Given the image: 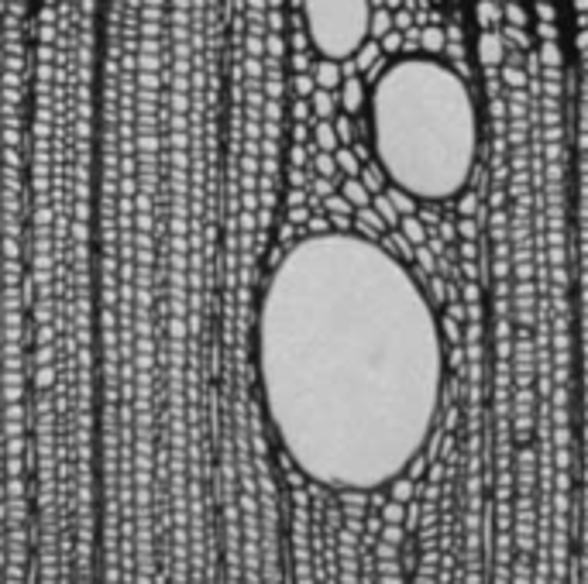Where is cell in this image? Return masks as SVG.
Returning <instances> with one entry per match:
<instances>
[{
  "label": "cell",
  "mask_w": 588,
  "mask_h": 584,
  "mask_svg": "<svg viewBox=\"0 0 588 584\" xmlns=\"http://www.w3.org/2000/svg\"><path fill=\"white\" fill-rule=\"evenodd\" d=\"M423 271L379 237L327 227L286 247L255 368L275 444L323 492L372 495L423 461L444 405V323Z\"/></svg>",
  "instance_id": "1"
},
{
  "label": "cell",
  "mask_w": 588,
  "mask_h": 584,
  "mask_svg": "<svg viewBox=\"0 0 588 584\" xmlns=\"http://www.w3.org/2000/svg\"><path fill=\"white\" fill-rule=\"evenodd\" d=\"M372 155L389 186L420 203L457 200L478 162V107L444 55H392L368 90Z\"/></svg>",
  "instance_id": "2"
},
{
  "label": "cell",
  "mask_w": 588,
  "mask_h": 584,
  "mask_svg": "<svg viewBox=\"0 0 588 584\" xmlns=\"http://www.w3.org/2000/svg\"><path fill=\"white\" fill-rule=\"evenodd\" d=\"M303 28L323 59H351L372 38V0H303Z\"/></svg>",
  "instance_id": "3"
},
{
  "label": "cell",
  "mask_w": 588,
  "mask_h": 584,
  "mask_svg": "<svg viewBox=\"0 0 588 584\" xmlns=\"http://www.w3.org/2000/svg\"><path fill=\"white\" fill-rule=\"evenodd\" d=\"M340 111L344 113H362V107L368 103V90H365V79L362 76H344V83H340Z\"/></svg>",
  "instance_id": "4"
},
{
  "label": "cell",
  "mask_w": 588,
  "mask_h": 584,
  "mask_svg": "<svg viewBox=\"0 0 588 584\" xmlns=\"http://www.w3.org/2000/svg\"><path fill=\"white\" fill-rule=\"evenodd\" d=\"M310 72H314V79H317L320 90H340V83H344V72H340L338 59H323V55H320Z\"/></svg>",
  "instance_id": "5"
},
{
  "label": "cell",
  "mask_w": 588,
  "mask_h": 584,
  "mask_svg": "<svg viewBox=\"0 0 588 584\" xmlns=\"http://www.w3.org/2000/svg\"><path fill=\"white\" fill-rule=\"evenodd\" d=\"M310 107H314V117L317 120H334L338 117V107H340V96L338 90H314V96H310Z\"/></svg>",
  "instance_id": "6"
},
{
  "label": "cell",
  "mask_w": 588,
  "mask_h": 584,
  "mask_svg": "<svg viewBox=\"0 0 588 584\" xmlns=\"http://www.w3.org/2000/svg\"><path fill=\"white\" fill-rule=\"evenodd\" d=\"M340 193L348 196V203H351L355 210H362V206H372V196H375V193H372V189H368V186L362 182V176H348V179L340 182Z\"/></svg>",
  "instance_id": "7"
},
{
  "label": "cell",
  "mask_w": 588,
  "mask_h": 584,
  "mask_svg": "<svg viewBox=\"0 0 588 584\" xmlns=\"http://www.w3.org/2000/svg\"><path fill=\"white\" fill-rule=\"evenodd\" d=\"M355 220H358V234H365V237H379L382 230H389L375 206H362V210H355Z\"/></svg>",
  "instance_id": "8"
},
{
  "label": "cell",
  "mask_w": 588,
  "mask_h": 584,
  "mask_svg": "<svg viewBox=\"0 0 588 584\" xmlns=\"http://www.w3.org/2000/svg\"><path fill=\"white\" fill-rule=\"evenodd\" d=\"M314 141H317L320 152H338V148H340V135H338V128H334V120H317V128H314Z\"/></svg>",
  "instance_id": "9"
},
{
  "label": "cell",
  "mask_w": 588,
  "mask_h": 584,
  "mask_svg": "<svg viewBox=\"0 0 588 584\" xmlns=\"http://www.w3.org/2000/svg\"><path fill=\"white\" fill-rule=\"evenodd\" d=\"M323 206H327V213L334 217V224H338V227L348 224V217H355V206L348 203V196H344L340 189H338V193H331V196L323 200Z\"/></svg>",
  "instance_id": "10"
},
{
  "label": "cell",
  "mask_w": 588,
  "mask_h": 584,
  "mask_svg": "<svg viewBox=\"0 0 588 584\" xmlns=\"http://www.w3.org/2000/svg\"><path fill=\"white\" fill-rule=\"evenodd\" d=\"M372 206H375V210H379V217H382L385 220V227H389V230H392V227H399V220H403V217H399V210H396V203L389 200V193H375V196H372Z\"/></svg>",
  "instance_id": "11"
},
{
  "label": "cell",
  "mask_w": 588,
  "mask_h": 584,
  "mask_svg": "<svg viewBox=\"0 0 588 584\" xmlns=\"http://www.w3.org/2000/svg\"><path fill=\"white\" fill-rule=\"evenodd\" d=\"M399 230H403V237H406V241H409L413 247L427 245V227L420 224V217H416V213L403 217V220H399Z\"/></svg>",
  "instance_id": "12"
},
{
  "label": "cell",
  "mask_w": 588,
  "mask_h": 584,
  "mask_svg": "<svg viewBox=\"0 0 588 584\" xmlns=\"http://www.w3.org/2000/svg\"><path fill=\"white\" fill-rule=\"evenodd\" d=\"M334 158H338V169L344 176H358V172H362V155H358L351 145H340L338 152H334Z\"/></svg>",
  "instance_id": "13"
},
{
  "label": "cell",
  "mask_w": 588,
  "mask_h": 584,
  "mask_svg": "<svg viewBox=\"0 0 588 584\" xmlns=\"http://www.w3.org/2000/svg\"><path fill=\"white\" fill-rule=\"evenodd\" d=\"M444 45H448V42H444V31H440V28L430 24V28L420 31V52H427V55H444Z\"/></svg>",
  "instance_id": "14"
},
{
  "label": "cell",
  "mask_w": 588,
  "mask_h": 584,
  "mask_svg": "<svg viewBox=\"0 0 588 584\" xmlns=\"http://www.w3.org/2000/svg\"><path fill=\"white\" fill-rule=\"evenodd\" d=\"M358 176H362V182L368 186V189H372V193H382L385 182H389V179H385V172H382V165H379V162H365Z\"/></svg>",
  "instance_id": "15"
},
{
  "label": "cell",
  "mask_w": 588,
  "mask_h": 584,
  "mask_svg": "<svg viewBox=\"0 0 588 584\" xmlns=\"http://www.w3.org/2000/svg\"><path fill=\"white\" fill-rule=\"evenodd\" d=\"M396 28V21H392V7H375L372 11V38H382L385 31H392Z\"/></svg>",
  "instance_id": "16"
},
{
  "label": "cell",
  "mask_w": 588,
  "mask_h": 584,
  "mask_svg": "<svg viewBox=\"0 0 588 584\" xmlns=\"http://www.w3.org/2000/svg\"><path fill=\"white\" fill-rule=\"evenodd\" d=\"M314 169H317V176H323V179H334L340 172L334 152H317V155H314Z\"/></svg>",
  "instance_id": "17"
},
{
  "label": "cell",
  "mask_w": 588,
  "mask_h": 584,
  "mask_svg": "<svg viewBox=\"0 0 588 584\" xmlns=\"http://www.w3.org/2000/svg\"><path fill=\"white\" fill-rule=\"evenodd\" d=\"M389 193V200L396 203V210H399V217H409V213H416V203L420 200H413L409 193H403V189H396V186H389L385 189Z\"/></svg>",
  "instance_id": "18"
},
{
  "label": "cell",
  "mask_w": 588,
  "mask_h": 584,
  "mask_svg": "<svg viewBox=\"0 0 588 584\" xmlns=\"http://www.w3.org/2000/svg\"><path fill=\"white\" fill-rule=\"evenodd\" d=\"M482 59H485V62H496V59H502V45H499V38L496 35H492V31H485V35H482Z\"/></svg>",
  "instance_id": "19"
},
{
  "label": "cell",
  "mask_w": 588,
  "mask_h": 584,
  "mask_svg": "<svg viewBox=\"0 0 588 584\" xmlns=\"http://www.w3.org/2000/svg\"><path fill=\"white\" fill-rule=\"evenodd\" d=\"M379 45H382L385 55H403V31H385L382 38H379Z\"/></svg>",
  "instance_id": "20"
},
{
  "label": "cell",
  "mask_w": 588,
  "mask_h": 584,
  "mask_svg": "<svg viewBox=\"0 0 588 584\" xmlns=\"http://www.w3.org/2000/svg\"><path fill=\"white\" fill-rule=\"evenodd\" d=\"M265 52H269L272 59H282V55H286V38H282V31H265Z\"/></svg>",
  "instance_id": "21"
},
{
  "label": "cell",
  "mask_w": 588,
  "mask_h": 584,
  "mask_svg": "<svg viewBox=\"0 0 588 584\" xmlns=\"http://www.w3.org/2000/svg\"><path fill=\"white\" fill-rule=\"evenodd\" d=\"M293 86H296V93L299 96H314V90H317V79H314V72H296L293 76Z\"/></svg>",
  "instance_id": "22"
},
{
  "label": "cell",
  "mask_w": 588,
  "mask_h": 584,
  "mask_svg": "<svg viewBox=\"0 0 588 584\" xmlns=\"http://www.w3.org/2000/svg\"><path fill=\"white\" fill-rule=\"evenodd\" d=\"M389 498H396V502H409V498H413V485L406 481V474L389 485Z\"/></svg>",
  "instance_id": "23"
},
{
  "label": "cell",
  "mask_w": 588,
  "mask_h": 584,
  "mask_svg": "<svg viewBox=\"0 0 588 584\" xmlns=\"http://www.w3.org/2000/svg\"><path fill=\"white\" fill-rule=\"evenodd\" d=\"M334 128H338V135H340V145H351V141H355V131H351V113H338V117H334Z\"/></svg>",
  "instance_id": "24"
},
{
  "label": "cell",
  "mask_w": 588,
  "mask_h": 584,
  "mask_svg": "<svg viewBox=\"0 0 588 584\" xmlns=\"http://www.w3.org/2000/svg\"><path fill=\"white\" fill-rule=\"evenodd\" d=\"M392 21H396V31H409V28H413V7H409V4H403V7H396Z\"/></svg>",
  "instance_id": "25"
},
{
  "label": "cell",
  "mask_w": 588,
  "mask_h": 584,
  "mask_svg": "<svg viewBox=\"0 0 588 584\" xmlns=\"http://www.w3.org/2000/svg\"><path fill=\"white\" fill-rule=\"evenodd\" d=\"M382 522H403V502L389 498L382 505Z\"/></svg>",
  "instance_id": "26"
},
{
  "label": "cell",
  "mask_w": 588,
  "mask_h": 584,
  "mask_svg": "<svg viewBox=\"0 0 588 584\" xmlns=\"http://www.w3.org/2000/svg\"><path fill=\"white\" fill-rule=\"evenodd\" d=\"M289 45H293L296 52H306V45H310V35H306V28H296L293 35H289Z\"/></svg>",
  "instance_id": "27"
},
{
  "label": "cell",
  "mask_w": 588,
  "mask_h": 584,
  "mask_svg": "<svg viewBox=\"0 0 588 584\" xmlns=\"http://www.w3.org/2000/svg\"><path fill=\"white\" fill-rule=\"evenodd\" d=\"M310 113H314V107H310V100H306V96H299V100L293 103V117H296V120H306Z\"/></svg>",
  "instance_id": "28"
},
{
  "label": "cell",
  "mask_w": 588,
  "mask_h": 584,
  "mask_svg": "<svg viewBox=\"0 0 588 584\" xmlns=\"http://www.w3.org/2000/svg\"><path fill=\"white\" fill-rule=\"evenodd\" d=\"M314 193L327 200V196L334 193V179H323V176H317V179H314Z\"/></svg>",
  "instance_id": "29"
},
{
  "label": "cell",
  "mask_w": 588,
  "mask_h": 584,
  "mask_svg": "<svg viewBox=\"0 0 588 584\" xmlns=\"http://www.w3.org/2000/svg\"><path fill=\"white\" fill-rule=\"evenodd\" d=\"M269 31H282L286 28V18H282V7H272V14H269Z\"/></svg>",
  "instance_id": "30"
},
{
  "label": "cell",
  "mask_w": 588,
  "mask_h": 584,
  "mask_svg": "<svg viewBox=\"0 0 588 584\" xmlns=\"http://www.w3.org/2000/svg\"><path fill=\"white\" fill-rule=\"evenodd\" d=\"M310 69H314L310 55H306V52H296L293 55V72H310Z\"/></svg>",
  "instance_id": "31"
},
{
  "label": "cell",
  "mask_w": 588,
  "mask_h": 584,
  "mask_svg": "<svg viewBox=\"0 0 588 584\" xmlns=\"http://www.w3.org/2000/svg\"><path fill=\"white\" fill-rule=\"evenodd\" d=\"M289 224H293V227L306 224V210H303V206H289Z\"/></svg>",
  "instance_id": "32"
},
{
  "label": "cell",
  "mask_w": 588,
  "mask_h": 584,
  "mask_svg": "<svg viewBox=\"0 0 588 584\" xmlns=\"http://www.w3.org/2000/svg\"><path fill=\"white\" fill-rule=\"evenodd\" d=\"M478 18H482V21L489 24V21H492V18H499V11H496V7H492V4H482V7H478Z\"/></svg>",
  "instance_id": "33"
},
{
  "label": "cell",
  "mask_w": 588,
  "mask_h": 584,
  "mask_svg": "<svg viewBox=\"0 0 588 584\" xmlns=\"http://www.w3.org/2000/svg\"><path fill=\"white\" fill-rule=\"evenodd\" d=\"M289 158H293V165H303V162H306V152H303V145H299V141L293 145V155H289Z\"/></svg>",
  "instance_id": "34"
},
{
  "label": "cell",
  "mask_w": 588,
  "mask_h": 584,
  "mask_svg": "<svg viewBox=\"0 0 588 584\" xmlns=\"http://www.w3.org/2000/svg\"><path fill=\"white\" fill-rule=\"evenodd\" d=\"M289 182H293V189H299V186H306V176L299 172V165H296L293 172H289Z\"/></svg>",
  "instance_id": "35"
},
{
  "label": "cell",
  "mask_w": 588,
  "mask_h": 584,
  "mask_svg": "<svg viewBox=\"0 0 588 584\" xmlns=\"http://www.w3.org/2000/svg\"><path fill=\"white\" fill-rule=\"evenodd\" d=\"M248 52H251V55H262V52H265V42H258V38H251V42H248Z\"/></svg>",
  "instance_id": "36"
},
{
  "label": "cell",
  "mask_w": 588,
  "mask_h": 584,
  "mask_svg": "<svg viewBox=\"0 0 588 584\" xmlns=\"http://www.w3.org/2000/svg\"><path fill=\"white\" fill-rule=\"evenodd\" d=\"M293 137L299 141V145H303V137H306V128H303V120H299V124L293 128Z\"/></svg>",
  "instance_id": "37"
},
{
  "label": "cell",
  "mask_w": 588,
  "mask_h": 584,
  "mask_svg": "<svg viewBox=\"0 0 588 584\" xmlns=\"http://www.w3.org/2000/svg\"><path fill=\"white\" fill-rule=\"evenodd\" d=\"M299 203H303V189H293L289 193V206H299Z\"/></svg>",
  "instance_id": "38"
},
{
  "label": "cell",
  "mask_w": 588,
  "mask_h": 584,
  "mask_svg": "<svg viewBox=\"0 0 588 584\" xmlns=\"http://www.w3.org/2000/svg\"><path fill=\"white\" fill-rule=\"evenodd\" d=\"M403 4H406V0H385V7H392V11H396V7H403Z\"/></svg>",
  "instance_id": "39"
},
{
  "label": "cell",
  "mask_w": 588,
  "mask_h": 584,
  "mask_svg": "<svg viewBox=\"0 0 588 584\" xmlns=\"http://www.w3.org/2000/svg\"><path fill=\"white\" fill-rule=\"evenodd\" d=\"M289 4H293V7H299V4H303V0H289Z\"/></svg>",
  "instance_id": "40"
}]
</instances>
